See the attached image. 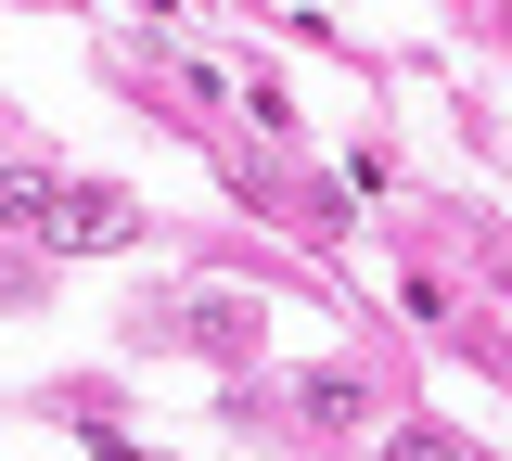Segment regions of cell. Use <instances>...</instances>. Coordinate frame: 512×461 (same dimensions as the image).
<instances>
[{
  "instance_id": "277c9868",
  "label": "cell",
  "mask_w": 512,
  "mask_h": 461,
  "mask_svg": "<svg viewBox=\"0 0 512 461\" xmlns=\"http://www.w3.org/2000/svg\"><path fill=\"white\" fill-rule=\"evenodd\" d=\"M384 461H474V449H448V436H384Z\"/></svg>"
},
{
  "instance_id": "6da1fadb",
  "label": "cell",
  "mask_w": 512,
  "mask_h": 461,
  "mask_svg": "<svg viewBox=\"0 0 512 461\" xmlns=\"http://www.w3.org/2000/svg\"><path fill=\"white\" fill-rule=\"evenodd\" d=\"M0 231H39V244H64V257H90V244H128V231H141V205H128V193H90V180L0 167Z\"/></svg>"
},
{
  "instance_id": "7a4b0ae2",
  "label": "cell",
  "mask_w": 512,
  "mask_h": 461,
  "mask_svg": "<svg viewBox=\"0 0 512 461\" xmlns=\"http://www.w3.org/2000/svg\"><path fill=\"white\" fill-rule=\"evenodd\" d=\"M154 333H167V346H205V359H244V346H256V295L192 282V295H167V308H154Z\"/></svg>"
},
{
  "instance_id": "3957f363",
  "label": "cell",
  "mask_w": 512,
  "mask_h": 461,
  "mask_svg": "<svg viewBox=\"0 0 512 461\" xmlns=\"http://www.w3.org/2000/svg\"><path fill=\"white\" fill-rule=\"evenodd\" d=\"M295 423H320V436H359V423H372V372H359V359L308 372V385H295Z\"/></svg>"
}]
</instances>
